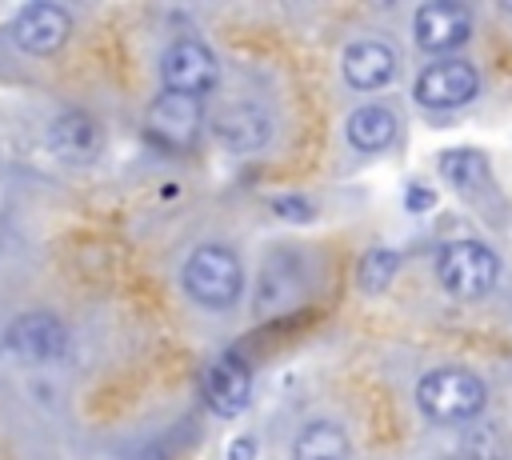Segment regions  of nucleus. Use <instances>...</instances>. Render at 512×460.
<instances>
[{"mask_svg": "<svg viewBox=\"0 0 512 460\" xmlns=\"http://www.w3.org/2000/svg\"><path fill=\"white\" fill-rule=\"evenodd\" d=\"M404 204H408V212H424V208H432V204H436V196H432L428 188H408Z\"/></svg>", "mask_w": 512, "mask_h": 460, "instance_id": "412c9836", "label": "nucleus"}, {"mask_svg": "<svg viewBox=\"0 0 512 460\" xmlns=\"http://www.w3.org/2000/svg\"><path fill=\"white\" fill-rule=\"evenodd\" d=\"M256 456H260L256 436H236V440L228 444V460H256Z\"/></svg>", "mask_w": 512, "mask_h": 460, "instance_id": "aec40b11", "label": "nucleus"}, {"mask_svg": "<svg viewBox=\"0 0 512 460\" xmlns=\"http://www.w3.org/2000/svg\"><path fill=\"white\" fill-rule=\"evenodd\" d=\"M160 80H164V92L200 100L204 92L216 88L220 64H216V56H212V48H208L204 40L180 36V40H172L168 52L160 56Z\"/></svg>", "mask_w": 512, "mask_h": 460, "instance_id": "20e7f679", "label": "nucleus"}, {"mask_svg": "<svg viewBox=\"0 0 512 460\" xmlns=\"http://www.w3.org/2000/svg\"><path fill=\"white\" fill-rule=\"evenodd\" d=\"M4 344L24 364H48V360H60L68 352V328L52 312H24L8 324Z\"/></svg>", "mask_w": 512, "mask_h": 460, "instance_id": "39448f33", "label": "nucleus"}, {"mask_svg": "<svg viewBox=\"0 0 512 460\" xmlns=\"http://www.w3.org/2000/svg\"><path fill=\"white\" fill-rule=\"evenodd\" d=\"M396 68H400V60L388 40H356L344 48V60H340L344 80L360 92H376V88L392 84Z\"/></svg>", "mask_w": 512, "mask_h": 460, "instance_id": "9b49d317", "label": "nucleus"}, {"mask_svg": "<svg viewBox=\"0 0 512 460\" xmlns=\"http://www.w3.org/2000/svg\"><path fill=\"white\" fill-rule=\"evenodd\" d=\"M272 208H276L280 216L296 220V224H308V220H312V204L300 200V196H280V200H272Z\"/></svg>", "mask_w": 512, "mask_h": 460, "instance_id": "6ab92c4d", "label": "nucleus"}, {"mask_svg": "<svg viewBox=\"0 0 512 460\" xmlns=\"http://www.w3.org/2000/svg\"><path fill=\"white\" fill-rule=\"evenodd\" d=\"M348 456H352V440L332 420L304 424L296 444H292V460H348Z\"/></svg>", "mask_w": 512, "mask_h": 460, "instance_id": "2eb2a0df", "label": "nucleus"}, {"mask_svg": "<svg viewBox=\"0 0 512 460\" xmlns=\"http://www.w3.org/2000/svg\"><path fill=\"white\" fill-rule=\"evenodd\" d=\"M480 92V72L468 60H436L416 76V100L424 108H460Z\"/></svg>", "mask_w": 512, "mask_h": 460, "instance_id": "0eeeda50", "label": "nucleus"}, {"mask_svg": "<svg viewBox=\"0 0 512 460\" xmlns=\"http://www.w3.org/2000/svg\"><path fill=\"white\" fill-rule=\"evenodd\" d=\"M412 36L424 52H452L472 36V12L456 0H428L412 16Z\"/></svg>", "mask_w": 512, "mask_h": 460, "instance_id": "423d86ee", "label": "nucleus"}, {"mask_svg": "<svg viewBox=\"0 0 512 460\" xmlns=\"http://www.w3.org/2000/svg\"><path fill=\"white\" fill-rule=\"evenodd\" d=\"M212 136L232 152H260L272 140V116L256 104H228L212 116Z\"/></svg>", "mask_w": 512, "mask_h": 460, "instance_id": "f8f14e48", "label": "nucleus"}, {"mask_svg": "<svg viewBox=\"0 0 512 460\" xmlns=\"http://www.w3.org/2000/svg\"><path fill=\"white\" fill-rule=\"evenodd\" d=\"M416 404L436 424H468V420H476L484 412L488 388H484V380L476 372L444 364V368H432V372L420 376Z\"/></svg>", "mask_w": 512, "mask_h": 460, "instance_id": "f257e3e1", "label": "nucleus"}, {"mask_svg": "<svg viewBox=\"0 0 512 460\" xmlns=\"http://www.w3.org/2000/svg\"><path fill=\"white\" fill-rule=\"evenodd\" d=\"M396 268H400V256L392 248H368L356 264V280H360L364 292H384L392 284Z\"/></svg>", "mask_w": 512, "mask_h": 460, "instance_id": "a211bd4d", "label": "nucleus"}, {"mask_svg": "<svg viewBox=\"0 0 512 460\" xmlns=\"http://www.w3.org/2000/svg\"><path fill=\"white\" fill-rule=\"evenodd\" d=\"M436 276H440V288L448 296H456V300H480V296L492 292V284L500 276V260L480 240H452L436 256Z\"/></svg>", "mask_w": 512, "mask_h": 460, "instance_id": "7ed1b4c3", "label": "nucleus"}, {"mask_svg": "<svg viewBox=\"0 0 512 460\" xmlns=\"http://www.w3.org/2000/svg\"><path fill=\"white\" fill-rule=\"evenodd\" d=\"M200 124H204L200 100L176 96V92H160V96L148 104V116H144L148 136L160 140L164 148H188V144L196 140Z\"/></svg>", "mask_w": 512, "mask_h": 460, "instance_id": "1a4fd4ad", "label": "nucleus"}, {"mask_svg": "<svg viewBox=\"0 0 512 460\" xmlns=\"http://www.w3.org/2000/svg\"><path fill=\"white\" fill-rule=\"evenodd\" d=\"M292 288H300L296 260L276 256V260L264 268V288H260V296H256V308H260V312H276V308H284L288 296H292Z\"/></svg>", "mask_w": 512, "mask_h": 460, "instance_id": "f3484780", "label": "nucleus"}, {"mask_svg": "<svg viewBox=\"0 0 512 460\" xmlns=\"http://www.w3.org/2000/svg\"><path fill=\"white\" fill-rule=\"evenodd\" d=\"M68 32H72V16H68V8H60V4H52V0L24 4V8L16 12V20H12L16 44H20L24 52H32V56L56 52V48L68 40Z\"/></svg>", "mask_w": 512, "mask_h": 460, "instance_id": "9d476101", "label": "nucleus"}, {"mask_svg": "<svg viewBox=\"0 0 512 460\" xmlns=\"http://www.w3.org/2000/svg\"><path fill=\"white\" fill-rule=\"evenodd\" d=\"M48 144H52V152L60 156V160H68V164H88V160H96L100 156V148H104V132H100V124L88 116V112H60L52 124H48Z\"/></svg>", "mask_w": 512, "mask_h": 460, "instance_id": "ddd939ff", "label": "nucleus"}, {"mask_svg": "<svg viewBox=\"0 0 512 460\" xmlns=\"http://www.w3.org/2000/svg\"><path fill=\"white\" fill-rule=\"evenodd\" d=\"M180 280H184V292L196 304H204V308H228V304H236V296L244 288V268H240V260H236L232 248H224V244H200L184 260Z\"/></svg>", "mask_w": 512, "mask_h": 460, "instance_id": "f03ea898", "label": "nucleus"}, {"mask_svg": "<svg viewBox=\"0 0 512 460\" xmlns=\"http://www.w3.org/2000/svg\"><path fill=\"white\" fill-rule=\"evenodd\" d=\"M440 172H444V180H448L456 192H464V196H476V192L488 184V164H484V156L472 152V148L444 152V156H440Z\"/></svg>", "mask_w": 512, "mask_h": 460, "instance_id": "dca6fc26", "label": "nucleus"}, {"mask_svg": "<svg viewBox=\"0 0 512 460\" xmlns=\"http://www.w3.org/2000/svg\"><path fill=\"white\" fill-rule=\"evenodd\" d=\"M200 392H204V404L216 416H240L248 408V400H252V368L244 364V356L224 352L220 360H212L204 368Z\"/></svg>", "mask_w": 512, "mask_h": 460, "instance_id": "6e6552de", "label": "nucleus"}, {"mask_svg": "<svg viewBox=\"0 0 512 460\" xmlns=\"http://www.w3.org/2000/svg\"><path fill=\"white\" fill-rule=\"evenodd\" d=\"M396 112L384 108V104H364L348 116V144L356 152H384L392 140H396Z\"/></svg>", "mask_w": 512, "mask_h": 460, "instance_id": "4468645a", "label": "nucleus"}]
</instances>
